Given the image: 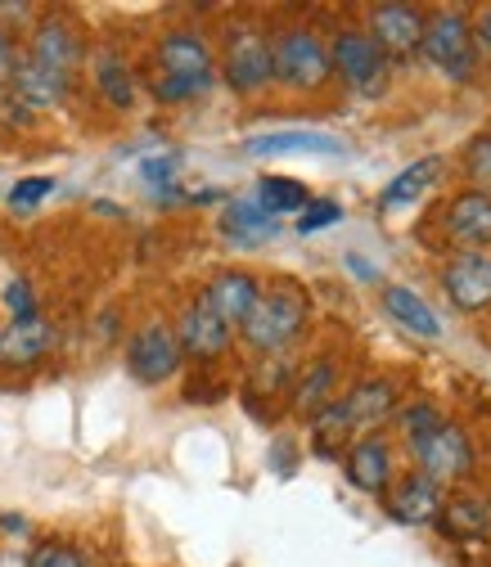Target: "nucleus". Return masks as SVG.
<instances>
[{
    "mask_svg": "<svg viewBox=\"0 0 491 567\" xmlns=\"http://www.w3.org/2000/svg\"><path fill=\"white\" fill-rule=\"evenodd\" d=\"M176 172H181V158H176V154H163V158H145V163H140V176H145V185L158 189V198H181V194L172 189Z\"/></svg>",
    "mask_w": 491,
    "mask_h": 567,
    "instance_id": "c85d7f7f",
    "label": "nucleus"
},
{
    "mask_svg": "<svg viewBox=\"0 0 491 567\" xmlns=\"http://www.w3.org/2000/svg\"><path fill=\"white\" fill-rule=\"evenodd\" d=\"M176 347H181V357H194V361H217L226 357V347H231V324L207 307L203 298L190 302L181 311V324H176Z\"/></svg>",
    "mask_w": 491,
    "mask_h": 567,
    "instance_id": "1a4fd4ad",
    "label": "nucleus"
},
{
    "mask_svg": "<svg viewBox=\"0 0 491 567\" xmlns=\"http://www.w3.org/2000/svg\"><path fill=\"white\" fill-rule=\"evenodd\" d=\"M375 23V45L383 59H410L419 50V41H424V14L410 10V6H379L370 14Z\"/></svg>",
    "mask_w": 491,
    "mask_h": 567,
    "instance_id": "9b49d317",
    "label": "nucleus"
},
{
    "mask_svg": "<svg viewBox=\"0 0 491 567\" xmlns=\"http://www.w3.org/2000/svg\"><path fill=\"white\" fill-rule=\"evenodd\" d=\"M50 347H54V329H50V320H41V316L10 320L6 329H0V365H6V370L37 365Z\"/></svg>",
    "mask_w": 491,
    "mask_h": 567,
    "instance_id": "4468645a",
    "label": "nucleus"
},
{
    "mask_svg": "<svg viewBox=\"0 0 491 567\" xmlns=\"http://www.w3.org/2000/svg\"><path fill=\"white\" fill-rule=\"evenodd\" d=\"M270 73L285 86H294V91H316L334 73V63H329V50H325V41L316 32L294 28V32L275 37V45H270Z\"/></svg>",
    "mask_w": 491,
    "mask_h": 567,
    "instance_id": "7ed1b4c3",
    "label": "nucleus"
},
{
    "mask_svg": "<svg viewBox=\"0 0 491 567\" xmlns=\"http://www.w3.org/2000/svg\"><path fill=\"white\" fill-rule=\"evenodd\" d=\"M347 437H352V419H347L342 401H329L320 414H311V446L320 460H338Z\"/></svg>",
    "mask_w": 491,
    "mask_h": 567,
    "instance_id": "5701e85b",
    "label": "nucleus"
},
{
    "mask_svg": "<svg viewBox=\"0 0 491 567\" xmlns=\"http://www.w3.org/2000/svg\"><path fill=\"white\" fill-rule=\"evenodd\" d=\"M329 63L338 73L352 82L361 95H379L383 91V73H388V59L379 54V45L361 32H338L334 37V50H329Z\"/></svg>",
    "mask_w": 491,
    "mask_h": 567,
    "instance_id": "6e6552de",
    "label": "nucleus"
},
{
    "mask_svg": "<svg viewBox=\"0 0 491 567\" xmlns=\"http://www.w3.org/2000/svg\"><path fill=\"white\" fill-rule=\"evenodd\" d=\"M464 172H469L478 185H487V189H491V135H482V140H473V145H469Z\"/></svg>",
    "mask_w": 491,
    "mask_h": 567,
    "instance_id": "72a5a7b5",
    "label": "nucleus"
},
{
    "mask_svg": "<svg viewBox=\"0 0 491 567\" xmlns=\"http://www.w3.org/2000/svg\"><path fill=\"white\" fill-rule=\"evenodd\" d=\"M347 266H352V270H357L361 279H379V270H375V266H370L366 257H357V252H352V257H347Z\"/></svg>",
    "mask_w": 491,
    "mask_h": 567,
    "instance_id": "4c0bfd02",
    "label": "nucleus"
},
{
    "mask_svg": "<svg viewBox=\"0 0 491 567\" xmlns=\"http://www.w3.org/2000/svg\"><path fill=\"white\" fill-rule=\"evenodd\" d=\"M442 532L447 536H460V540H473V536H487L491 532V509L482 501H451L442 514H438Z\"/></svg>",
    "mask_w": 491,
    "mask_h": 567,
    "instance_id": "cd10ccee",
    "label": "nucleus"
},
{
    "mask_svg": "<svg viewBox=\"0 0 491 567\" xmlns=\"http://www.w3.org/2000/svg\"><path fill=\"white\" fill-rule=\"evenodd\" d=\"M447 230L469 248L487 244L491 239V198L487 194H460L447 212Z\"/></svg>",
    "mask_w": 491,
    "mask_h": 567,
    "instance_id": "6ab92c4d",
    "label": "nucleus"
},
{
    "mask_svg": "<svg viewBox=\"0 0 491 567\" xmlns=\"http://www.w3.org/2000/svg\"><path fill=\"white\" fill-rule=\"evenodd\" d=\"M257 298H262V284L253 275H244V270H222L203 293V302L213 307L231 329H244V320L253 316Z\"/></svg>",
    "mask_w": 491,
    "mask_h": 567,
    "instance_id": "f8f14e48",
    "label": "nucleus"
},
{
    "mask_svg": "<svg viewBox=\"0 0 491 567\" xmlns=\"http://www.w3.org/2000/svg\"><path fill=\"white\" fill-rule=\"evenodd\" d=\"M270 41L257 28H235L226 41V82L239 95H257L270 86Z\"/></svg>",
    "mask_w": 491,
    "mask_h": 567,
    "instance_id": "0eeeda50",
    "label": "nucleus"
},
{
    "mask_svg": "<svg viewBox=\"0 0 491 567\" xmlns=\"http://www.w3.org/2000/svg\"><path fill=\"white\" fill-rule=\"evenodd\" d=\"M126 370H131L135 383H163V379H172L181 370L176 333L163 320H154L140 333H131V342H126Z\"/></svg>",
    "mask_w": 491,
    "mask_h": 567,
    "instance_id": "423d86ee",
    "label": "nucleus"
},
{
    "mask_svg": "<svg viewBox=\"0 0 491 567\" xmlns=\"http://www.w3.org/2000/svg\"><path fill=\"white\" fill-rule=\"evenodd\" d=\"M342 221V207L338 203H311L303 217H298V235H316L325 226H338Z\"/></svg>",
    "mask_w": 491,
    "mask_h": 567,
    "instance_id": "473e14b6",
    "label": "nucleus"
},
{
    "mask_svg": "<svg viewBox=\"0 0 491 567\" xmlns=\"http://www.w3.org/2000/svg\"><path fill=\"white\" fill-rule=\"evenodd\" d=\"M279 230H285V226H279L270 212H262L253 198H231L226 212H222V235L231 244H239V248L270 244V239H279Z\"/></svg>",
    "mask_w": 491,
    "mask_h": 567,
    "instance_id": "dca6fc26",
    "label": "nucleus"
},
{
    "mask_svg": "<svg viewBox=\"0 0 491 567\" xmlns=\"http://www.w3.org/2000/svg\"><path fill=\"white\" fill-rule=\"evenodd\" d=\"M334 383H338V370H334L329 361H316V365L298 379L294 410H298V414H320V410L334 401Z\"/></svg>",
    "mask_w": 491,
    "mask_h": 567,
    "instance_id": "bb28decb",
    "label": "nucleus"
},
{
    "mask_svg": "<svg viewBox=\"0 0 491 567\" xmlns=\"http://www.w3.org/2000/svg\"><path fill=\"white\" fill-rule=\"evenodd\" d=\"M388 514H392L397 523H406V527L438 523V514H442V491H438V482H429L424 473H419V477H406V482L392 491Z\"/></svg>",
    "mask_w": 491,
    "mask_h": 567,
    "instance_id": "f3484780",
    "label": "nucleus"
},
{
    "mask_svg": "<svg viewBox=\"0 0 491 567\" xmlns=\"http://www.w3.org/2000/svg\"><path fill=\"white\" fill-rule=\"evenodd\" d=\"M253 203H257L262 212H270V217L279 221L285 212H307V207H311V194H307L303 181H289V176H262Z\"/></svg>",
    "mask_w": 491,
    "mask_h": 567,
    "instance_id": "393cba45",
    "label": "nucleus"
},
{
    "mask_svg": "<svg viewBox=\"0 0 491 567\" xmlns=\"http://www.w3.org/2000/svg\"><path fill=\"white\" fill-rule=\"evenodd\" d=\"M28 567H91V558L82 549H73V545H41L28 558Z\"/></svg>",
    "mask_w": 491,
    "mask_h": 567,
    "instance_id": "7c9ffc66",
    "label": "nucleus"
},
{
    "mask_svg": "<svg viewBox=\"0 0 491 567\" xmlns=\"http://www.w3.org/2000/svg\"><path fill=\"white\" fill-rule=\"evenodd\" d=\"M158 82H154V95L163 104H185L203 91H213V50H207L203 37L194 32H172L163 37L158 45Z\"/></svg>",
    "mask_w": 491,
    "mask_h": 567,
    "instance_id": "f257e3e1",
    "label": "nucleus"
},
{
    "mask_svg": "<svg viewBox=\"0 0 491 567\" xmlns=\"http://www.w3.org/2000/svg\"><path fill=\"white\" fill-rule=\"evenodd\" d=\"M28 59L50 68V73H59V78H73V68L82 63V41L63 19H41L32 28V54Z\"/></svg>",
    "mask_w": 491,
    "mask_h": 567,
    "instance_id": "ddd939ff",
    "label": "nucleus"
},
{
    "mask_svg": "<svg viewBox=\"0 0 491 567\" xmlns=\"http://www.w3.org/2000/svg\"><path fill=\"white\" fill-rule=\"evenodd\" d=\"M248 154L266 158V154H342L338 140L316 135V131H279V135H257L244 145Z\"/></svg>",
    "mask_w": 491,
    "mask_h": 567,
    "instance_id": "4be33fe9",
    "label": "nucleus"
},
{
    "mask_svg": "<svg viewBox=\"0 0 491 567\" xmlns=\"http://www.w3.org/2000/svg\"><path fill=\"white\" fill-rule=\"evenodd\" d=\"M469 32L478 37V45H482V50H491V10H487V14L478 19V28H469Z\"/></svg>",
    "mask_w": 491,
    "mask_h": 567,
    "instance_id": "e433bc0d",
    "label": "nucleus"
},
{
    "mask_svg": "<svg viewBox=\"0 0 491 567\" xmlns=\"http://www.w3.org/2000/svg\"><path fill=\"white\" fill-rule=\"evenodd\" d=\"M438 423H442V414H438V405H429V401H419V405L401 410V429H406V437H410V442H419L424 433H433Z\"/></svg>",
    "mask_w": 491,
    "mask_h": 567,
    "instance_id": "2f4dec72",
    "label": "nucleus"
},
{
    "mask_svg": "<svg viewBox=\"0 0 491 567\" xmlns=\"http://www.w3.org/2000/svg\"><path fill=\"white\" fill-rule=\"evenodd\" d=\"M410 446H415V460H419V468H424L429 482H460L473 468V446H469L464 429H456V423H447V419Z\"/></svg>",
    "mask_w": 491,
    "mask_h": 567,
    "instance_id": "39448f33",
    "label": "nucleus"
},
{
    "mask_svg": "<svg viewBox=\"0 0 491 567\" xmlns=\"http://www.w3.org/2000/svg\"><path fill=\"white\" fill-rule=\"evenodd\" d=\"M438 172H442V158H419L415 167H406V172L383 189L379 207H383V212H397V207H406V203H415V198H424L429 185L438 181Z\"/></svg>",
    "mask_w": 491,
    "mask_h": 567,
    "instance_id": "b1692460",
    "label": "nucleus"
},
{
    "mask_svg": "<svg viewBox=\"0 0 491 567\" xmlns=\"http://www.w3.org/2000/svg\"><path fill=\"white\" fill-rule=\"evenodd\" d=\"M383 307H388V316H392L401 329H410V333H419V338H438V333H442L438 316L429 311V302L419 298L415 289H401V284H392V289L383 293Z\"/></svg>",
    "mask_w": 491,
    "mask_h": 567,
    "instance_id": "412c9836",
    "label": "nucleus"
},
{
    "mask_svg": "<svg viewBox=\"0 0 491 567\" xmlns=\"http://www.w3.org/2000/svg\"><path fill=\"white\" fill-rule=\"evenodd\" d=\"M54 194V181L50 176H28V181H19L14 189H10V207L14 212H32V207H41V198H50Z\"/></svg>",
    "mask_w": 491,
    "mask_h": 567,
    "instance_id": "c756f323",
    "label": "nucleus"
},
{
    "mask_svg": "<svg viewBox=\"0 0 491 567\" xmlns=\"http://www.w3.org/2000/svg\"><path fill=\"white\" fill-rule=\"evenodd\" d=\"M303 320H307V293L298 289L294 279H279L257 298L253 316L244 320V338H248V347H257V351L270 357V351H279L285 342L298 338Z\"/></svg>",
    "mask_w": 491,
    "mask_h": 567,
    "instance_id": "f03ea898",
    "label": "nucleus"
},
{
    "mask_svg": "<svg viewBox=\"0 0 491 567\" xmlns=\"http://www.w3.org/2000/svg\"><path fill=\"white\" fill-rule=\"evenodd\" d=\"M6 307L14 311V320L37 316V298H32V284H28V279H10V284H6Z\"/></svg>",
    "mask_w": 491,
    "mask_h": 567,
    "instance_id": "f704fd0d",
    "label": "nucleus"
},
{
    "mask_svg": "<svg viewBox=\"0 0 491 567\" xmlns=\"http://www.w3.org/2000/svg\"><path fill=\"white\" fill-rule=\"evenodd\" d=\"M442 289L456 311H482L491 302V257L482 252H460L442 270Z\"/></svg>",
    "mask_w": 491,
    "mask_h": 567,
    "instance_id": "9d476101",
    "label": "nucleus"
},
{
    "mask_svg": "<svg viewBox=\"0 0 491 567\" xmlns=\"http://www.w3.org/2000/svg\"><path fill=\"white\" fill-rule=\"evenodd\" d=\"M10 82H14V91H10V95H14L28 113H41V109L63 104L68 82H73V78H59V73H50V68H41V63H32V59H19Z\"/></svg>",
    "mask_w": 491,
    "mask_h": 567,
    "instance_id": "2eb2a0df",
    "label": "nucleus"
},
{
    "mask_svg": "<svg viewBox=\"0 0 491 567\" xmlns=\"http://www.w3.org/2000/svg\"><path fill=\"white\" fill-rule=\"evenodd\" d=\"M419 54H424L438 73H447L451 82L473 78V32H469V23L460 14H442V19L424 23Z\"/></svg>",
    "mask_w": 491,
    "mask_h": 567,
    "instance_id": "20e7f679",
    "label": "nucleus"
},
{
    "mask_svg": "<svg viewBox=\"0 0 491 567\" xmlns=\"http://www.w3.org/2000/svg\"><path fill=\"white\" fill-rule=\"evenodd\" d=\"M392 477V455H388V442L383 437H366L347 451V482L357 491H383Z\"/></svg>",
    "mask_w": 491,
    "mask_h": 567,
    "instance_id": "a211bd4d",
    "label": "nucleus"
},
{
    "mask_svg": "<svg viewBox=\"0 0 491 567\" xmlns=\"http://www.w3.org/2000/svg\"><path fill=\"white\" fill-rule=\"evenodd\" d=\"M95 86H100V95H104L113 109H131V104H135V82H131L126 63H122L113 50H100V54H95Z\"/></svg>",
    "mask_w": 491,
    "mask_h": 567,
    "instance_id": "a878e982",
    "label": "nucleus"
},
{
    "mask_svg": "<svg viewBox=\"0 0 491 567\" xmlns=\"http://www.w3.org/2000/svg\"><path fill=\"white\" fill-rule=\"evenodd\" d=\"M14 63H19V50H14L10 32L0 28V82H10V78H14Z\"/></svg>",
    "mask_w": 491,
    "mask_h": 567,
    "instance_id": "c9c22d12",
    "label": "nucleus"
},
{
    "mask_svg": "<svg viewBox=\"0 0 491 567\" xmlns=\"http://www.w3.org/2000/svg\"><path fill=\"white\" fill-rule=\"evenodd\" d=\"M342 405H347V419H352V429H366V423H379V419L392 414L397 392H392L388 379H366V383H357L352 392L342 396Z\"/></svg>",
    "mask_w": 491,
    "mask_h": 567,
    "instance_id": "aec40b11",
    "label": "nucleus"
}]
</instances>
